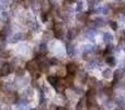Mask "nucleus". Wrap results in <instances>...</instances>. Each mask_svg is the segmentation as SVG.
Returning <instances> with one entry per match:
<instances>
[{
  "instance_id": "nucleus-1",
  "label": "nucleus",
  "mask_w": 125,
  "mask_h": 110,
  "mask_svg": "<svg viewBox=\"0 0 125 110\" xmlns=\"http://www.w3.org/2000/svg\"><path fill=\"white\" fill-rule=\"evenodd\" d=\"M53 35L58 40L62 39V37H64V28H62V24L61 22H55L53 24Z\"/></svg>"
},
{
  "instance_id": "nucleus-2",
  "label": "nucleus",
  "mask_w": 125,
  "mask_h": 110,
  "mask_svg": "<svg viewBox=\"0 0 125 110\" xmlns=\"http://www.w3.org/2000/svg\"><path fill=\"white\" fill-rule=\"evenodd\" d=\"M12 72H13V66L10 63H4L0 67V76H2V77H6V76L10 75Z\"/></svg>"
},
{
  "instance_id": "nucleus-3",
  "label": "nucleus",
  "mask_w": 125,
  "mask_h": 110,
  "mask_svg": "<svg viewBox=\"0 0 125 110\" xmlns=\"http://www.w3.org/2000/svg\"><path fill=\"white\" fill-rule=\"evenodd\" d=\"M25 68H26V71H28L30 74H32V73H34V72L39 71V66H37L36 60L34 58V60H32V61L26 62L25 63Z\"/></svg>"
},
{
  "instance_id": "nucleus-4",
  "label": "nucleus",
  "mask_w": 125,
  "mask_h": 110,
  "mask_svg": "<svg viewBox=\"0 0 125 110\" xmlns=\"http://www.w3.org/2000/svg\"><path fill=\"white\" fill-rule=\"evenodd\" d=\"M88 78H89V76H88V74H87L86 72H83V71H78L77 72V79L81 85L87 84Z\"/></svg>"
},
{
  "instance_id": "nucleus-5",
  "label": "nucleus",
  "mask_w": 125,
  "mask_h": 110,
  "mask_svg": "<svg viewBox=\"0 0 125 110\" xmlns=\"http://www.w3.org/2000/svg\"><path fill=\"white\" fill-rule=\"evenodd\" d=\"M66 68L67 74H71V75H75L78 72V65L76 63H68V64L65 66Z\"/></svg>"
},
{
  "instance_id": "nucleus-6",
  "label": "nucleus",
  "mask_w": 125,
  "mask_h": 110,
  "mask_svg": "<svg viewBox=\"0 0 125 110\" xmlns=\"http://www.w3.org/2000/svg\"><path fill=\"white\" fill-rule=\"evenodd\" d=\"M23 39H25V34L22 32H18V33H14L13 35H11L9 42H10V43H18L19 41H21V40H23Z\"/></svg>"
},
{
  "instance_id": "nucleus-7",
  "label": "nucleus",
  "mask_w": 125,
  "mask_h": 110,
  "mask_svg": "<svg viewBox=\"0 0 125 110\" xmlns=\"http://www.w3.org/2000/svg\"><path fill=\"white\" fill-rule=\"evenodd\" d=\"M76 110H89L86 96H84V98H81V99L77 102V105H76Z\"/></svg>"
},
{
  "instance_id": "nucleus-8",
  "label": "nucleus",
  "mask_w": 125,
  "mask_h": 110,
  "mask_svg": "<svg viewBox=\"0 0 125 110\" xmlns=\"http://www.w3.org/2000/svg\"><path fill=\"white\" fill-rule=\"evenodd\" d=\"M48 53V46L45 42H42L39 45V49H37V54L40 56H45Z\"/></svg>"
},
{
  "instance_id": "nucleus-9",
  "label": "nucleus",
  "mask_w": 125,
  "mask_h": 110,
  "mask_svg": "<svg viewBox=\"0 0 125 110\" xmlns=\"http://www.w3.org/2000/svg\"><path fill=\"white\" fill-rule=\"evenodd\" d=\"M33 96H34V88H33V87H31V86L24 89L23 94H22V97L25 98V99H28V100L32 99Z\"/></svg>"
},
{
  "instance_id": "nucleus-10",
  "label": "nucleus",
  "mask_w": 125,
  "mask_h": 110,
  "mask_svg": "<svg viewBox=\"0 0 125 110\" xmlns=\"http://www.w3.org/2000/svg\"><path fill=\"white\" fill-rule=\"evenodd\" d=\"M25 61H24V58H22L21 56H18V57H14L13 58V61H12V63H11V65L12 66H15L17 67V69L18 68H20V67H22L24 64H25Z\"/></svg>"
},
{
  "instance_id": "nucleus-11",
  "label": "nucleus",
  "mask_w": 125,
  "mask_h": 110,
  "mask_svg": "<svg viewBox=\"0 0 125 110\" xmlns=\"http://www.w3.org/2000/svg\"><path fill=\"white\" fill-rule=\"evenodd\" d=\"M40 8H41V10L43 13H47L51 9V1L50 0H41Z\"/></svg>"
},
{
  "instance_id": "nucleus-12",
  "label": "nucleus",
  "mask_w": 125,
  "mask_h": 110,
  "mask_svg": "<svg viewBox=\"0 0 125 110\" xmlns=\"http://www.w3.org/2000/svg\"><path fill=\"white\" fill-rule=\"evenodd\" d=\"M66 53L69 56L73 57V56H76V54H77V49H76V46L73 45V44L67 43V45H66Z\"/></svg>"
},
{
  "instance_id": "nucleus-13",
  "label": "nucleus",
  "mask_w": 125,
  "mask_h": 110,
  "mask_svg": "<svg viewBox=\"0 0 125 110\" xmlns=\"http://www.w3.org/2000/svg\"><path fill=\"white\" fill-rule=\"evenodd\" d=\"M30 51H31V49H29L28 44H22V45H20L18 48V52L21 53L22 55H29L30 54Z\"/></svg>"
},
{
  "instance_id": "nucleus-14",
  "label": "nucleus",
  "mask_w": 125,
  "mask_h": 110,
  "mask_svg": "<svg viewBox=\"0 0 125 110\" xmlns=\"http://www.w3.org/2000/svg\"><path fill=\"white\" fill-rule=\"evenodd\" d=\"M77 33H78L77 29H69V30L67 31V39H68V41H73V40H75Z\"/></svg>"
},
{
  "instance_id": "nucleus-15",
  "label": "nucleus",
  "mask_w": 125,
  "mask_h": 110,
  "mask_svg": "<svg viewBox=\"0 0 125 110\" xmlns=\"http://www.w3.org/2000/svg\"><path fill=\"white\" fill-rule=\"evenodd\" d=\"M65 84L67 85V86L71 87L73 84V80H75V75H71V74H67L66 76H65Z\"/></svg>"
},
{
  "instance_id": "nucleus-16",
  "label": "nucleus",
  "mask_w": 125,
  "mask_h": 110,
  "mask_svg": "<svg viewBox=\"0 0 125 110\" xmlns=\"http://www.w3.org/2000/svg\"><path fill=\"white\" fill-rule=\"evenodd\" d=\"M113 39H114V37H113V35L111 34L110 32H105V33L103 34V42L106 44V45H108V44H111V43H112Z\"/></svg>"
},
{
  "instance_id": "nucleus-17",
  "label": "nucleus",
  "mask_w": 125,
  "mask_h": 110,
  "mask_svg": "<svg viewBox=\"0 0 125 110\" xmlns=\"http://www.w3.org/2000/svg\"><path fill=\"white\" fill-rule=\"evenodd\" d=\"M105 63L109 65L110 67L112 66H115V64H116V61H115V57L112 55H108L105 56Z\"/></svg>"
},
{
  "instance_id": "nucleus-18",
  "label": "nucleus",
  "mask_w": 125,
  "mask_h": 110,
  "mask_svg": "<svg viewBox=\"0 0 125 110\" xmlns=\"http://www.w3.org/2000/svg\"><path fill=\"white\" fill-rule=\"evenodd\" d=\"M102 76L105 79H110V78H113V72L111 71L110 68H105L102 71Z\"/></svg>"
},
{
  "instance_id": "nucleus-19",
  "label": "nucleus",
  "mask_w": 125,
  "mask_h": 110,
  "mask_svg": "<svg viewBox=\"0 0 125 110\" xmlns=\"http://www.w3.org/2000/svg\"><path fill=\"white\" fill-rule=\"evenodd\" d=\"M52 37H53V32L52 31H44L43 37H42V40H43V42H47V41H51Z\"/></svg>"
},
{
  "instance_id": "nucleus-20",
  "label": "nucleus",
  "mask_w": 125,
  "mask_h": 110,
  "mask_svg": "<svg viewBox=\"0 0 125 110\" xmlns=\"http://www.w3.org/2000/svg\"><path fill=\"white\" fill-rule=\"evenodd\" d=\"M123 76V72H122V69H117V71H115L114 73H113V78H114V80H113V84H115L116 82H119V79Z\"/></svg>"
},
{
  "instance_id": "nucleus-21",
  "label": "nucleus",
  "mask_w": 125,
  "mask_h": 110,
  "mask_svg": "<svg viewBox=\"0 0 125 110\" xmlns=\"http://www.w3.org/2000/svg\"><path fill=\"white\" fill-rule=\"evenodd\" d=\"M46 80L48 82V84H50V85L55 86V85H56V83H57V80H58V77H57V76H53V75H47Z\"/></svg>"
},
{
  "instance_id": "nucleus-22",
  "label": "nucleus",
  "mask_w": 125,
  "mask_h": 110,
  "mask_svg": "<svg viewBox=\"0 0 125 110\" xmlns=\"http://www.w3.org/2000/svg\"><path fill=\"white\" fill-rule=\"evenodd\" d=\"M12 56V51L11 50H3V51H1L0 52V57L1 58H9V57H11Z\"/></svg>"
},
{
  "instance_id": "nucleus-23",
  "label": "nucleus",
  "mask_w": 125,
  "mask_h": 110,
  "mask_svg": "<svg viewBox=\"0 0 125 110\" xmlns=\"http://www.w3.org/2000/svg\"><path fill=\"white\" fill-rule=\"evenodd\" d=\"M87 83H88V85H89L90 88H95L97 83H98V79L95 77H89L88 80H87Z\"/></svg>"
},
{
  "instance_id": "nucleus-24",
  "label": "nucleus",
  "mask_w": 125,
  "mask_h": 110,
  "mask_svg": "<svg viewBox=\"0 0 125 110\" xmlns=\"http://www.w3.org/2000/svg\"><path fill=\"white\" fill-rule=\"evenodd\" d=\"M66 68L65 67H57L56 69V75L61 76V77H64V76H66Z\"/></svg>"
},
{
  "instance_id": "nucleus-25",
  "label": "nucleus",
  "mask_w": 125,
  "mask_h": 110,
  "mask_svg": "<svg viewBox=\"0 0 125 110\" xmlns=\"http://www.w3.org/2000/svg\"><path fill=\"white\" fill-rule=\"evenodd\" d=\"M113 49H114V46H113L112 44H108V45H106V48H105V50H104V52H103L104 56L110 55V53L113 52Z\"/></svg>"
},
{
  "instance_id": "nucleus-26",
  "label": "nucleus",
  "mask_w": 125,
  "mask_h": 110,
  "mask_svg": "<svg viewBox=\"0 0 125 110\" xmlns=\"http://www.w3.org/2000/svg\"><path fill=\"white\" fill-rule=\"evenodd\" d=\"M88 14L89 13H79V14H77V19L80 22H86L88 19Z\"/></svg>"
},
{
  "instance_id": "nucleus-27",
  "label": "nucleus",
  "mask_w": 125,
  "mask_h": 110,
  "mask_svg": "<svg viewBox=\"0 0 125 110\" xmlns=\"http://www.w3.org/2000/svg\"><path fill=\"white\" fill-rule=\"evenodd\" d=\"M15 74H17V78L19 79V78H22V77H24V74H25V71H24L22 67H20V68H18L17 71H15Z\"/></svg>"
},
{
  "instance_id": "nucleus-28",
  "label": "nucleus",
  "mask_w": 125,
  "mask_h": 110,
  "mask_svg": "<svg viewBox=\"0 0 125 110\" xmlns=\"http://www.w3.org/2000/svg\"><path fill=\"white\" fill-rule=\"evenodd\" d=\"M94 26H103L104 25V20L102 18H97L94 19V22H93Z\"/></svg>"
},
{
  "instance_id": "nucleus-29",
  "label": "nucleus",
  "mask_w": 125,
  "mask_h": 110,
  "mask_svg": "<svg viewBox=\"0 0 125 110\" xmlns=\"http://www.w3.org/2000/svg\"><path fill=\"white\" fill-rule=\"evenodd\" d=\"M48 63H50V65H52V66H58L59 65V61L57 57H51L50 60H48Z\"/></svg>"
},
{
  "instance_id": "nucleus-30",
  "label": "nucleus",
  "mask_w": 125,
  "mask_h": 110,
  "mask_svg": "<svg viewBox=\"0 0 125 110\" xmlns=\"http://www.w3.org/2000/svg\"><path fill=\"white\" fill-rule=\"evenodd\" d=\"M41 89L43 90V93H44V94H47V95H51V88H50V87H48L46 84H44L43 86H42V88H41Z\"/></svg>"
},
{
  "instance_id": "nucleus-31",
  "label": "nucleus",
  "mask_w": 125,
  "mask_h": 110,
  "mask_svg": "<svg viewBox=\"0 0 125 110\" xmlns=\"http://www.w3.org/2000/svg\"><path fill=\"white\" fill-rule=\"evenodd\" d=\"M124 3H117V4H115L114 6V9L115 10H119V11H121V10H123L124 9Z\"/></svg>"
},
{
  "instance_id": "nucleus-32",
  "label": "nucleus",
  "mask_w": 125,
  "mask_h": 110,
  "mask_svg": "<svg viewBox=\"0 0 125 110\" xmlns=\"http://www.w3.org/2000/svg\"><path fill=\"white\" fill-rule=\"evenodd\" d=\"M109 24H110V26L113 29V30H117V23L115 21H109Z\"/></svg>"
},
{
  "instance_id": "nucleus-33",
  "label": "nucleus",
  "mask_w": 125,
  "mask_h": 110,
  "mask_svg": "<svg viewBox=\"0 0 125 110\" xmlns=\"http://www.w3.org/2000/svg\"><path fill=\"white\" fill-rule=\"evenodd\" d=\"M41 18H42V21L43 22H48V13H43L42 12Z\"/></svg>"
},
{
  "instance_id": "nucleus-34",
  "label": "nucleus",
  "mask_w": 125,
  "mask_h": 110,
  "mask_svg": "<svg viewBox=\"0 0 125 110\" xmlns=\"http://www.w3.org/2000/svg\"><path fill=\"white\" fill-rule=\"evenodd\" d=\"M89 110H102V109H101V107H100L99 105L95 104V105H92V106L89 107Z\"/></svg>"
},
{
  "instance_id": "nucleus-35",
  "label": "nucleus",
  "mask_w": 125,
  "mask_h": 110,
  "mask_svg": "<svg viewBox=\"0 0 125 110\" xmlns=\"http://www.w3.org/2000/svg\"><path fill=\"white\" fill-rule=\"evenodd\" d=\"M82 7H83L82 2H81V1H79V2L77 3V8H76V10H77V11H81V10H82Z\"/></svg>"
},
{
  "instance_id": "nucleus-36",
  "label": "nucleus",
  "mask_w": 125,
  "mask_h": 110,
  "mask_svg": "<svg viewBox=\"0 0 125 110\" xmlns=\"http://www.w3.org/2000/svg\"><path fill=\"white\" fill-rule=\"evenodd\" d=\"M55 110H66V108H65V107H62V106H57L56 108H55Z\"/></svg>"
},
{
  "instance_id": "nucleus-37",
  "label": "nucleus",
  "mask_w": 125,
  "mask_h": 110,
  "mask_svg": "<svg viewBox=\"0 0 125 110\" xmlns=\"http://www.w3.org/2000/svg\"><path fill=\"white\" fill-rule=\"evenodd\" d=\"M67 2H69V3H73V2H75L76 0H66Z\"/></svg>"
},
{
  "instance_id": "nucleus-38",
  "label": "nucleus",
  "mask_w": 125,
  "mask_h": 110,
  "mask_svg": "<svg viewBox=\"0 0 125 110\" xmlns=\"http://www.w3.org/2000/svg\"><path fill=\"white\" fill-rule=\"evenodd\" d=\"M1 58V57H0ZM1 65H2V63H1V60H0V67H1Z\"/></svg>"
},
{
  "instance_id": "nucleus-39",
  "label": "nucleus",
  "mask_w": 125,
  "mask_h": 110,
  "mask_svg": "<svg viewBox=\"0 0 125 110\" xmlns=\"http://www.w3.org/2000/svg\"><path fill=\"white\" fill-rule=\"evenodd\" d=\"M29 110H36V109H35V108H32V109H29Z\"/></svg>"
},
{
  "instance_id": "nucleus-40",
  "label": "nucleus",
  "mask_w": 125,
  "mask_h": 110,
  "mask_svg": "<svg viewBox=\"0 0 125 110\" xmlns=\"http://www.w3.org/2000/svg\"><path fill=\"white\" fill-rule=\"evenodd\" d=\"M0 33H1V32H0Z\"/></svg>"
}]
</instances>
